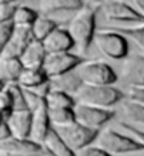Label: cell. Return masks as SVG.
Masks as SVG:
<instances>
[{
  "label": "cell",
  "mask_w": 144,
  "mask_h": 156,
  "mask_svg": "<svg viewBox=\"0 0 144 156\" xmlns=\"http://www.w3.org/2000/svg\"><path fill=\"white\" fill-rule=\"evenodd\" d=\"M102 9V2L86 0V3L71 17L68 31L75 41V48L81 55L86 53L96 34V14Z\"/></svg>",
  "instance_id": "cell-1"
},
{
  "label": "cell",
  "mask_w": 144,
  "mask_h": 156,
  "mask_svg": "<svg viewBox=\"0 0 144 156\" xmlns=\"http://www.w3.org/2000/svg\"><path fill=\"white\" fill-rule=\"evenodd\" d=\"M75 99L79 104H86L98 108L110 109L117 104H122L126 99V95L122 90L113 85H86L75 94Z\"/></svg>",
  "instance_id": "cell-2"
},
{
  "label": "cell",
  "mask_w": 144,
  "mask_h": 156,
  "mask_svg": "<svg viewBox=\"0 0 144 156\" xmlns=\"http://www.w3.org/2000/svg\"><path fill=\"white\" fill-rule=\"evenodd\" d=\"M93 43L99 51L110 60L120 61L129 57L127 37H124L123 34L117 33L109 27H103L99 31H96Z\"/></svg>",
  "instance_id": "cell-3"
},
{
  "label": "cell",
  "mask_w": 144,
  "mask_h": 156,
  "mask_svg": "<svg viewBox=\"0 0 144 156\" xmlns=\"http://www.w3.org/2000/svg\"><path fill=\"white\" fill-rule=\"evenodd\" d=\"M98 146L103 148L110 155H126L144 151V146L137 138H132L129 135L120 133L115 129H105L100 131L98 139Z\"/></svg>",
  "instance_id": "cell-4"
},
{
  "label": "cell",
  "mask_w": 144,
  "mask_h": 156,
  "mask_svg": "<svg viewBox=\"0 0 144 156\" xmlns=\"http://www.w3.org/2000/svg\"><path fill=\"white\" fill-rule=\"evenodd\" d=\"M76 73L86 85H115L117 74L106 61L86 60L76 68Z\"/></svg>",
  "instance_id": "cell-5"
},
{
  "label": "cell",
  "mask_w": 144,
  "mask_h": 156,
  "mask_svg": "<svg viewBox=\"0 0 144 156\" xmlns=\"http://www.w3.org/2000/svg\"><path fill=\"white\" fill-rule=\"evenodd\" d=\"M54 129L61 135V138L66 142L72 151L78 153L86 146H91L93 142H96L100 131L91 129V128L85 126L78 121L69 123V125H64V126H54Z\"/></svg>",
  "instance_id": "cell-6"
},
{
  "label": "cell",
  "mask_w": 144,
  "mask_h": 156,
  "mask_svg": "<svg viewBox=\"0 0 144 156\" xmlns=\"http://www.w3.org/2000/svg\"><path fill=\"white\" fill-rule=\"evenodd\" d=\"M86 61L81 54L75 53H54L47 54L45 61L42 64V70L47 77L55 78L58 75L66 74L71 71H75L81 64Z\"/></svg>",
  "instance_id": "cell-7"
},
{
  "label": "cell",
  "mask_w": 144,
  "mask_h": 156,
  "mask_svg": "<svg viewBox=\"0 0 144 156\" xmlns=\"http://www.w3.org/2000/svg\"><path fill=\"white\" fill-rule=\"evenodd\" d=\"M107 20L127 24H143L144 14L133 7L132 4L126 3L124 0H105L102 2L100 9Z\"/></svg>",
  "instance_id": "cell-8"
},
{
  "label": "cell",
  "mask_w": 144,
  "mask_h": 156,
  "mask_svg": "<svg viewBox=\"0 0 144 156\" xmlns=\"http://www.w3.org/2000/svg\"><path fill=\"white\" fill-rule=\"evenodd\" d=\"M74 109L76 121L79 123H82V125L91 128V129H96V131H100L106 123H109L116 116V112L113 109L98 108L79 102H76Z\"/></svg>",
  "instance_id": "cell-9"
},
{
  "label": "cell",
  "mask_w": 144,
  "mask_h": 156,
  "mask_svg": "<svg viewBox=\"0 0 144 156\" xmlns=\"http://www.w3.org/2000/svg\"><path fill=\"white\" fill-rule=\"evenodd\" d=\"M122 77L126 85L130 88L139 87L144 88V55L143 54H134L129 55L123 62L122 68Z\"/></svg>",
  "instance_id": "cell-10"
},
{
  "label": "cell",
  "mask_w": 144,
  "mask_h": 156,
  "mask_svg": "<svg viewBox=\"0 0 144 156\" xmlns=\"http://www.w3.org/2000/svg\"><path fill=\"white\" fill-rule=\"evenodd\" d=\"M33 40L34 38L30 27H16V26H13V33L10 36V40L7 41V44H6L0 57L20 58V55L27 48V45Z\"/></svg>",
  "instance_id": "cell-11"
},
{
  "label": "cell",
  "mask_w": 144,
  "mask_h": 156,
  "mask_svg": "<svg viewBox=\"0 0 144 156\" xmlns=\"http://www.w3.org/2000/svg\"><path fill=\"white\" fill-rule=\"evenodd\" d=\"M44 48L48 54L54 53H71L75 48V41L66 27H57L42 41Z\"/></svg>",
  "instance_id": "cell-12"
},
{
  "label": "cell",
  "mask_w": 144,
  "mask_h": 156,
  "mask_svg": "<svg viewBox=\"0 0 144 156\" xmlns=\"http://www.w3.org/2000/svg\"><path fill=\"white\" fill-rule=\"evenodd\" d=\"M31 118H33L31 111H28V109H20V111H12L8 115H6L4 121L7 122L13 138L30 139Z\"/></svg>",
  "instance_id": "cell-13"
},
{
  "label": "cell",
  "mask_w": 144,
  "mask_h": 156,
  "mask_svg": "<svg viewBox=\"0 0 144 156\" xmlns=\"http://www.w3.org/2000/svg\"><path fill=\"white\" fill-rule=\"evenodd\" d=\"M33 118H31V132H30V139L37 142V144L42 145L45 136L48 135V132L52 129V123L48 115V108H47V102L42 104L40 108H37L35 111L31 112Z\"/></svg>",
  "instance_id": "cell-14"
},
{
  "label": "cell",
  "mask_w": 144,
  "mask_h": 156,
  "mask_svg": "<svg viewBox=\"0 0 144 156\" xmlns=\"http://www.w3.org/2000/svg\"><path fill=\"white\" fill-rule=\"evenodd\" d=\"M82 87L83 81L78 75L76 70L49 80V88L52 91H61V92H66V94H71L74 97Z\"/></svg>",
  "instance_id": "cell-15"
},
{
  "label": "cell",
  "mask_w": 144,
  "mask_h": 156,
  "mask_svg": "<svg viewBox=\"0 0 144 156\" xmlns=\"http://www.w3.org/2000/svg\"><path fill=\"white\" fill-rule=\"evenodd\" d=\"M47 54L42 41L33 40L20 55V61L24 68H42Z\"/></svg>",
  "instance_id": "cell-16"
},
{
  "label": "cell",
  "mask_w": 144,
  "mask_h": 156,
  "mask_svg": "<svg viewBox=\"0 0 144 156\" xmlns=\"http://www.w3.org/2000/svg\"><path fill=\"white\" fill-rule=\"evenodd\" d=\"M86 0H38V9L41 14L49 16L52 13L78 12Z\"/></svg>",
  "instance_id": "cell-17"
},
{
  "label": "cell",
  "mask_w": 144,
  "mask_h": 156,
  "mask_svg": "<svg viewBox=\"0 0 144 156\" xmlns=\"http://www.w3.org/2000/svg\"><path fill=\"white\" fill-rule=\"evenodd\" d=\"M42 145L37 144L31 139H18V138H8L4 142H0V152L7 153H31L40 155Z\"/></svg>",
  "instance_id": "cell-18"
},
{
  "label": "cell",
  "mask_w": 144,
  "mask_h": 156,
  "mask_svg": "<svg viewBox=\"0 0 144 156\" xmlns=\"http://www.w3.org/2000/svg\"><path fill=\"white\" fill-rule=\"evenodd\" d=\"M23 68L24 67L21 64L20 58L0 57V81L4 85L17 82Z\"/></svg>",
  "instance_id": "cell-19"
},
{
  "label": "cell",
  "mask_w": 144,
  "mask_h": 156,
  "mask_svg": "<svg viewBox=\"0 0 144 156\" xmlns=\"http://www.w3.org/2000/svg\"><path fill=\"white\" fill-rule=\"evenodd\" d=\"M42 148L48 149L49 152H52L55 156H78L75 151L66 145V142L61 138V135L58 133L55 129H52L48 132V135L45 136V139L42 142Z\"/></svg>",
  "instance_id": "cell-20"
},
{
  "label": "cell",
  "mask_w": 144,
  "mask_h": 156,
  "mask_svg": "<svg viewBox=\"0 0 144 156\" xmlns=\"http://www.w3.org/2000/svg\"><path fill=\"white\" fill-rule=\"evenodd\" d=\"M49 78L47 77L42 68H23L17 84L23 87L24 90H31L38 85L47 84Z\"/></svg>",
  "instance_id": "cell-21"
},
{
  "label": "cell",
  "mask_w": 144,
  "mask_h": 156,
  "mask_svg": "<svg viewBox=\"0 0 144 156\" xmlns=\"http://www.w3.org/2000/svg\"><path fill=\"white\" fill-rule=\"evenodd\" d=\"M57 27H59L58 21H55L49 16H45V14H41V13H40L38 19L34 21V24L31 26L33 38L37 41H44Z\"/></svg>",
  "instance_id": "cell-22"
},
{
  "label": "cell",
  "mask_w": 144,
  "mask_h": 156,
  "mask_svg": "<svg viewBox=\"0 0 144 156\" xmlns=\"http://www.w3.org/2000/svg\"><path fill=\"white\" fill-rule=\"evenodd\" d=\"M38 16H40V12H37V10H34L28 6H18L17 4L12 23L16 27H30L31 29V26L38 19Z\"/></svg>",
  "instance_id": "cell-23"
},
{
  "label": "cell",
  "mask_w": 144,
  "mask_h": 156,
  "mask_svg": "<svg viewBox=\"0 0 144 156\" xmlns=\"http://www.w3.org/2000/svg\"><path fill=\"white\" fill-rule=\"evenodd\" d=\"M122 111L124 118L132 125H141L144 126V107L137 102H133L130 99H124L122 102Z\"/></svg>",
  "instance_id": "cell-24"
},
{
  "label": "cell",
  "mask_w": 144,
  "mask_h": 156,
  "mask_svg": "<svg viewBox=\"0 0 144 156\" xmlns=\"http://www.w3.org/2000/svg\"><path fill=\"white\" fill-rule=\"evenodd\" d=\"M47 108H75L76 99L74 95L61 92V91H49L45 98Z\"/></svg>",
  "instance_id": "cell-25"
},
{
  "label": "cell",
  "mask_w": 144,
  "mask_h": 156,
  "mask_svg": "<svg viewBox=\"0 0 144 156\" xmlns=\"http://www.w3.org/2000/svg\"><path fill=\"white\" fill-rule=\"evenodd\" d=\"M109 29L115 30L117 33L123 34L124 37L133 40L144 51V23L133 26H113V27H109Z\"/></svg>",
  "instance_id": "cell-26"
},
{
  "label": "cell",
  "mask_w": 144,
  "mask_h": 156,
  "mask_svg": "<svg viewBox=\"0 0 144 156\" xmlns=\"http://www.w3.org/2000/svg\"><path fill=\"white\" fill-rule=\"evenodd\" d=\"M48 115L52 126H64L76 121L74 108H48Z\"/></svg>",
  "instance_id": "cell-27"
},
{
  "label": "cell",
  "mask_w": 144,
  "mask_h": 156,
  "mask_svg": "<svg viewBox=\"0 0 144 156\" xmlns=\"http://www.w3.org/2000/svg\"><path fill=\"white\" fill-rule=\"evenodd\" d=\"M7 88L12 94L13 99V111H20V109H27V102H25V92L24 88L20 87L17 82L14 84H7Z\"/></svg>",
  "instance_id": "cell-28"
},
{
  "label": "cell",
  "mask_w": 144,
  "mask_h": 156,
  "mask_svg": "<svg viewBox=\"0 0 144 156\" xmlns=\"http://www.w3.org/2000/svg\"><path fill=\"white\" fill-rule=\"evenodd\" d=\"M13 111V99H12V94L8 91L7 85L4 87L3 90L0 91V112L4 115H8Z\"/></svg>",
  "instance_id": "cell-29"
},
{
  "label": "cell",
  "mask_w": 144,
  "mask_h": 156,
  "mask_svg": "<svg viewBox=\"0 0 144 156\" xmlns=\"http://www.w3.org/2000/svg\"><path fill=\"white\" fill-rule=\"evenodd\" d=\"M16 7H17L16 3L0 2V24H3V23H12L13 14L16 12Z\"/></svg>",
  "instance_id": "cell-30"
},
{
  "label": "cell",
  "mask_w": 144,
  "mask_h": 156,
  "mask_svg": "<svg viewBox=\"0 0 144 156\" xmlns=\"http://www.w3.org/2000/svg\"><path fill=\"white\" fill-rule=\"evenodd\" d=\"M25 92V102H27V109L28 111H35L37 108H40L42 104H45V98H42L40 95H37L35 92L30 90H24Z\"/></svg>",
  "instance_id": "cell-31"
},
{
  "label": "cell",
  "mask_w": 144,
  "mask_h": 156,
  "mask_svg": "<svg viewBox=\"0 0 144 156\" xmlns=\"http://www.w3.org/2000/svg\"><path fill=\"white\" fill-rule=\"evenodd\" d=\"M12 33H13V23H3V24H0V55L3 53L7 41L10 40Z\"/></svg>",
  "instance_id": "cell-32"
},
{
  "label": "cell",
  "mask_w": 144,
  "mask_h": 156,
  "mask_svg": "<svg viewBox=\"0 0 144 156\" xmlns=\"http://www.w3.org/2000/svg\"><path fill=\"white\" fill-rule=\"evenodd\" d=\"M76 155L78 156H113L109 152H106L103 148H100V146H92V145L83 148L82 151H79Z\"/></svg>",
  "instance_id": "cell-33"
},
{
  "label": "cell",
  "mask_w": 144,
  "mask_h": 156,
  "mask_svg": "<svg viewBox=\"0 0 144 156\" xmlns=\"http://www.w3.org/2000/svg\"><path fill=\"white\" fill-rule=\"evenodd\" d=\"M119 125L122 128H123L124 131H127V132H130L134 138H137V139L140 140L141 144H143V146H144V131L143 129H140V128H137L136 125H132V123H129V122H119Z\"/></svg>",
  "instance_id": "cell-34"
},
{
  "label": "cell",
  "mask_w": 144,
  "mask_h": 156,
  "mask_svg": "<svg viewBox=\"0 0 144 156\" xmlns=\"http://www.w3.org/2000/svg\"><path fill=\"white\" fill-rule=\"evenodd\" d=\"M127 99L133 101V102H137L144 107V88H139V87H134V88H130L127 92Z\"/></svg>",
  "instance_id": "cell-35"
},
{
  "label": "cell",
  "mask_w": 144,
  "mask_h": 156,
  "mask_svg": "<svg viewBox=\"0 0 144 156\" xmlns=\"http://www.w3.org/2000/svg\"><path fill=\"white\" fill-rule=\"evenodd\" d=\"M8 138H12L10 128H8L6 121H2V122H0V142H4V140H7Z\"/></svg>",
  "instance_id": "cell-36"
},
{
  "label": "cell",
  "mask_w": 144,
  "mask_h": 156,
  "mask_svg": "<svg viewBox=\"0 0 144 156\" xmlns=\"http://www.w3.org/2000/svg\"><path fill=\"white\" fill-rule=\"evenodd\" d=\"M129 2L136 10H139L141 14H144V0H129Z\"/></svg>",
  "instance_id": "cell-37"
},
{
  "label": "cell",
  "mask_w": 144,
  "mask_h": 156,
  "mask_svg": "<svg viewBox=\"0 0 144 156\" xmlns=\"http://www.w3.org/2000/svg\"><path fill=\"white\" fill-rule=\"evenodd\" d=\"M0 156H40V155H31V153H7V152H0Z\"/></svg>",
  "instance_id": "cell-38"
},
{
  "label": "cell",
  "mask_w": 144,
  "mask_h": 156,
  "mask_svg": "<svg viewBox=\"0 0 144 156\" xmlns=\"http://www.w3.org/2000/svg\"><path fill=\"white\" fill-rule=\"evenodd\" d=\"M40 156H55L52 152H49L48 149H45V148H42L41 149V153H40Z\"/></svg>",
  "instance_id": "cell-39"
},
{
  "label": "cell",
  "mask_w": 144,
  "mask_h": 156,
  "mask_svg": "<svg viewBox=\"0 0 144 156\" xmlns=\"http://www.w3.org/2000/svg\"><path fill=\"white\" fill-rule=\"evenodd\" d=\"M0 2H6V3H17L20 0H0Z\"/></svg>",
  "instance_id": "cell-40"
},
{
  "label": "cell",
  "mask_w": 144,
  "mask_h": 156,
  "mask_svg": "<svg viewBox=\"0 0 144 156\" xmlns=\"http://www.w3.org/2000/svg\"><path fill=\"white\" fill-rule=\"evenodd\" d=\"M4 87H6V85H4V84H3V82H2V81H0V91H2V90H3V88H4Z\"/></svg>",
  "instance_id": "cell-41"
}]
</instances>
